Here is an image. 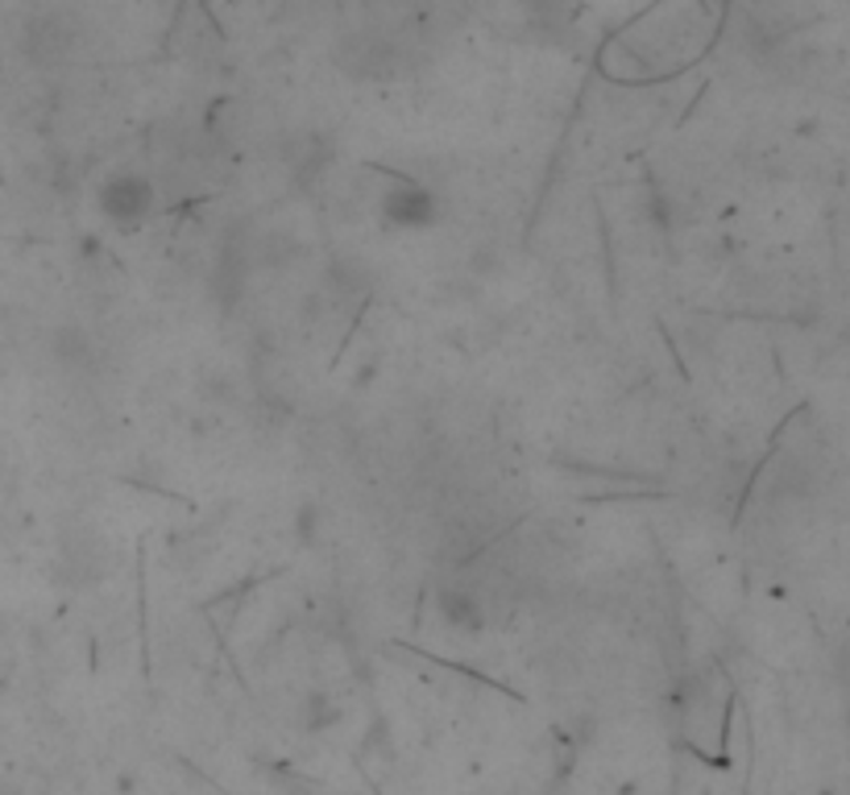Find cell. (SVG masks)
<instances>
[{
    "label": "cell",
    "instance_id": "277c9868",
    "mask_svg": "<svg viewBox=\"0 0 850 795\" xmlns=\"http://www.w3.org/2000/svg\"><path fill=\"white\" fill-rule=\"evenodd\" d=\"M436 610H440L444 626L465 630V634H477V630H486V605L477 601L474 592L440 589V597H436Z\"/></svg>",
    "mask_w": 850,
    "mask_h": 795
},
{
    "label": "cell",
    "instance_id": "52a82bcc",
    "mask_svg": "<svg viewBox=\"0 0 850 795\" xmlns=\"http://www.w3.org/2000/svg\"><path fill=\"white\" fill-rule=\"evenodd\" d=\"M320 523H323V514H320L316 502H304V506L295 509V530H299V542H316Z\"/></svg>",
    "mask_w": 850,
    "mask_h": 795
},
{
    "label": "cell",
    "instance_id": "7a4b0ae2",
    "mask_svg": "<svg viewBox=\"0 0 850 795\" xmlns=\"http://www.w3.org/2000/svg\"><path fill=\"white\" fill-rule=\"evenodd\" d=\"M436 216H440L436 195L419 183L399 179V186L382 195V221L391 224V228H403V233H424V228L436 224Z\"/></svg>",
    "mask_w": 850,
    "mask_h": 795
},
{
    "label": "cell",
    "instance_id": "8992f818",
    "mask_svg": "<svg viewBox=\"0 0 850 795\" xmlns=\"http://www.w3.org/2000/svg\"><path fill=\"white\" fill-rule=\"evenodd\" d=\"M337 721H340V709L328 700V696L316 692L311 700H307V729H328V726H337Z\"/></svg>",
    "mask_w": 850,
    "mask_h": 795
},
{
    "label": "cell",
    "instance_id": "3957f363",
    "mask_svg": "<svg viewBox=\"0 0 850 795\" xmlns=\"http://www.w3.org/2000/svg\"><path fill=\"white\" fill-rule=\"evenodd\" d=\"M63 568H71V589H84V584H100L108 568H113V551L108 542L87 526V530H75L71 542L63 547Z\"/></svg>",
    "mask_w": 850,
    "mask_h": 795
},
{
    "label": "cell",
    "instance_id": "5b68a950",
    "mask_svg": "<svg viewBox=\"0 0 850 795\" xmlns=\"http://www.w3.org/2000/svg\"><path fill=\"white\" fill-rule=\"evenodd\" d=\"M71 42H75V25H71L67 18H59V13H51V18H42L34 25V34H30V54L42 58V63H51V58H63V54H67Z\"/></svg>",
    "mask_w": 850,
    "mask_h": 795
},
{
    "label": "cell",
    "instance_id": "6da1fadb",
    "mask_svg": "<svg viewBox=\"0 0 850 795\" xmlns=\"http://www.w3.org/2000/svg\"><path fill=\"white\" fill-rule=\"evenodd\" d=\"M153 179L141 170H113L100 186H96V207L108 224L117 228H137L153 212Z\"/></svg>",
    "mask_w": 850,
    "mask_h": 795
}]
</instances>
